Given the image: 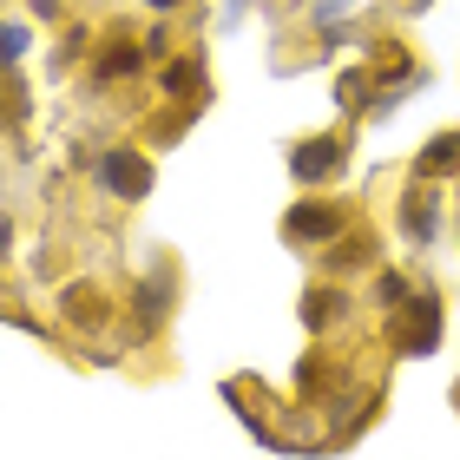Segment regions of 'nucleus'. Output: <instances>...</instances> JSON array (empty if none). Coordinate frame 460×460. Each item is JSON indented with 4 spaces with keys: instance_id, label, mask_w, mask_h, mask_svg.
I'll use <instances>...</instances> for the list:
<instances>
[{
    "instance_id": "obj_1",
    "label": "nucleus",
    "mask_w": 460,
    "mask_h": 460,
    "mask_svg": "<svg viewBox=\"0 0 460 460\" xmlns=\"http://www.w3.org/2000/svg\"><path fill=\"white\" fill-rule=\"evenodd\" d=\"M99 191L112 198H152V158L132 152V145H112V152H99Z\"/></svg>"
},
{
    "instance_id": "obj_2",
    "label": "nucleus",
    "mask_w": 460,
    "mask_h": 460,
    "mask_svg": "<svg viewBox=\"0 0 460 460\" xmlns=\"http://www.w3.org/2000/svg\"><path fill=\"white\" fill-rule=\"evenodd\" d=\"M394 349L402 355H434L441 349V303L434 296H408L402 303V329H394Z\"/></svg>"
},
{
    "instance_id": "obj_3",
    "label": "nucleus",
    "mask_w": 460,
    "mask_h": 460,
    "mask_svg": "<svg viewBox=\"0 0 460 460\" xmlns=\"http://www.w3.org/2000/svg\"><path fill=\"white\" fill-rule=\"evenodd\" d=\"M342 224H349L342 204H296L283 217V237L289 243H329V237H342Z\"/></svg>"
},
{
    "instance_id": "obj_4",
    "label": "nucleus",
    "mask_w": 460,
    "mask_h": 460,
    "mask_svg": "<svg viewBox=\"0 0 460 460\" xmlns=\"http://www.w3.org/2000/svg\"><path fill=\"white\" fill-rule=\"evenodd\" d=\"M289 172H296V184H316L329 172H342V138H303L296 158H289Z\"/></svg>"
},
{
    "instance_id": "obj_5",
    "label": "nucleus",
    "mask_w": 460,
    "mask_h": 460,
    "mask_svg": "<svg viewBox=\"0 0 460 460\" xmlns=\"http://www.w3.org/2000/svg\"><path fill=\"white\" fill-rule=\"evenodd\" d=\"M402 230H408L414 243H434L441 211H434V191H428V184H408V198H402Z\"/></svg>"
},
{
    "instance_id": "obj_6",
    "label": "nucleus",
    "mask_w": 460,
    "mask_h": 460,
    "mask_svg": "<svg viewBox=\"0 0 460 460\" xmlns=\"http://www.w3.org/2000/svg\"><path fill=\"white\" fill-rule=\"evenodd\" d=\"M342 316H349V289H309V296H303V323L309 329H329Z\"/></svg>"
},
{
    "instance_id": "obj_7",
    "label": "nucleus",
    "mask_w": 460,
    "mask_h": 460,
    "mask_svg": "<svg viewBox=\"0 0 460 460\" xmlns=\"http://www.w3.org/2000/svg\"><path fill=\"white\" fill-rule=\"evenodd\" d=\"M145 59H152V47H145V40H112V53L99 59V79H132Z\"/></svg>"
},
{
    "instance_id": "obj_8",
    "label": "nucleus",
    "mask_w": 460,
    "mask_h": 460,
    "mask_svg": "<svg viewBox=\"0 0 460 460\" xmlns=\"http://www.w3.org/2000/svg\"><path fill=\"white\" fill-rule=\"evenodd\" d=\"M447 172H460V132H434L421 152V178H447Z\"/></svg>"
},
{
    "instance_id": "obj_9",
    "label": "nucleus",
    "mask_w": 460,
    "mask_h": 460,
    "mask_svg": "<svg viewBox=\"0 0 460 460\" xmlns=\"http://www.w3.org/2000/svg\"><path fill=\"white\" fill-rule=\"evenodd\" d=\"M66 316L79 323V329H93V323H106V296H99L93 283H73L66 289Z\"/></svg>"
},
{
    "instance_id": "obj_10",
    "label": "nucleus",
    "mask_w": 460,
    "mask_h": 460,
    "mask_svg": "<svg viewBox=\"0 0 460 460\" xmlns=\"http://www.w3.org/2000/svg\"><path fill=\"white\" fill-rule=\"evenodd\" d=\"M164 303H172V289H164V283H145L138 296H132V309H138V329H158V323H164Z\"/></svg>"
},
{
    "instance_id": "obj_11",
    "label": "nucleus",
    "mask_w": 460,
    "mask_h": 460,
    "mask_svg": "<svg viewBox=\"0 0 460 460\" xmlns=\"http://www.w3.org/2000/svg\"><path fill=\"white\" fill-rule=\"evenodd\" d=\"M158 86L172 93V99H184V93H198V86H204V66H198V59H178V66H164Z\"/></svg>"
},
{
    "instance_id": "obj_12",
    "label": "nucleus",
    "mask_w": 460,
    "mask_h": 460,
    "mask_svg": "<svg viewBox=\"0 0 460 460\" xmlns=\"http://www.w3.org/2000/svg\"><path fill=\"white\" fill-rule=\"evenodd\" d=\"M0 59H7V66H20V59H27V27H20V20H7V27H0Z\"/></svg>"
},
{
    "instance_id": "obj_13",
    "label": "nucleus",
    "mask_w": 460,
    "mask_h": 460,
    "mask_svg": "<svg viewBox=\"0 0 460 460\" xmlns=\"http://www.w3.org/2000/svg\"><path fill=\"white\" fill-rule=\"evenodd\" d=\"M375 303L402 309V303H408V277H394V270H388V277H375Z\"/></svg>"
},
{
    "instance_id": "obj_14",
    "label": "nucleus",
    "mask_w": 460,
    "mask_h": 460,
    "mask_svg": "<svg viewBox=\"0 0 460 460\" xmlns=\"http://www.w3.org/2000/svg\"><path fill=\"white\" fill-rule=\"evenodd\" d=\"M368 257H375V243H368V237H349V243L336 250V270H355V263H368Z\"/></svg>"
},
{
    "instance_id": "obj_15",
    "label": "nucleus",
    "mask_w": 460,
    "mask_h": 460,
    "mask_svg": "<svg viewBox=\"0 0 460 460\" xmlns=\"http://www.w3.org/2000/svg\"><path fill=\"white\" fill-rule=\"evenodd\" d=\"M336 93H342V106H349V112H362V93H368V79H355V73H349Z\"/></svg>"
},
{
    "instance_id": "obj_16",
    "label": "nucleus",
    "mask_w": 460,
    "mask_h": 460,
    "mask_svg": "<svg viewBox=\"0 0 460 460\" xmlns=\"http://www.w3.org/2000/svg\"><path fill=\"white\" fill-rule=\"evenodd\" d=\"M349 13V0H323V7L316 13H309V20H316V27H336V20Z\"/></svg>"
},
{
    "instance_id": "obj_17",
    "label": "nucleus",
    "mask_w": 460,
    "mask_h": 460,
    "mask_svg": "<svg viewBox=\"0 0 460 460\" xmlns=\"http://www.w3.org/2000/svg\"><path fill=\"white\" fill-rule=\"evenodd\" d=\"M33 13H47V20H53V13H59V0H33Z\"/></svg>"
},
{
    "instance_id": "obj_18",
    "label": "nucleus",
    "mask_w": 460,
    "mask_h": 460,
    "mask_svg": "<svg viewBox=\"0 0 460 460\" xmlns=\"http://www.w3.org/2000/svg\"><path fill=\"white\" fill-rule=\"evenodd\" d=\"M145 7H158V13H172V7H178V0H145Z\"/></svg>"
},
{
    "instance_id": "obj_19",
    "label": "nucleus",
    "mask_w": 460,
    "mask_h": 460,
    "mask_svg": "<svg viewBox=\"0 0 460 460\" xmlns=\"http://www.w3.org/2000/svg\"><path fill=\"white\" fill-rule=\"evenodd\" d=\"M408 7H414V13H421V7H428V0H408Z\"/></svg>"
},
{
    "instance_id": "obj_20",
    "label": "nucleus",
    "mask_w": 460,
    "mask_h": 460,
    "mask_svg": "<svg viewBox=\"0 0 460 460\" xmlns=\"http://www.w3.org/2000/svg\"><path fill=\"white\" fill-rule=\"evenodd\" d=\"M454 402H460V388H454Z\"/></svg>"
}]
</instances>
